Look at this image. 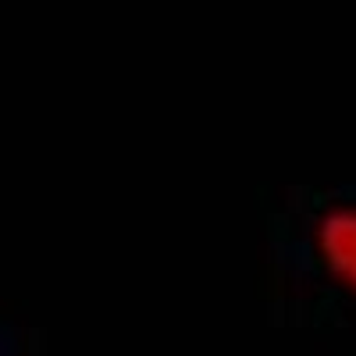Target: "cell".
I'll use <instances>...</instances> for the list:
<instances>
[{
    "mask_svg": "<svg viewBox=\"0 0 356 356\" xmlns=\"http://www.w3.org/2000/svg\"><path fill=\"white\" fill-rule=\"evenodd\" d=\"M310 250L328 278L342 296L356 300V200L328 203L310 225Z\"/></svg>",
    "mask_w": 356,
    "mask_h": 356,
    "instance_id": "obj_1",
    "label": "cell"
}]
</instances>
